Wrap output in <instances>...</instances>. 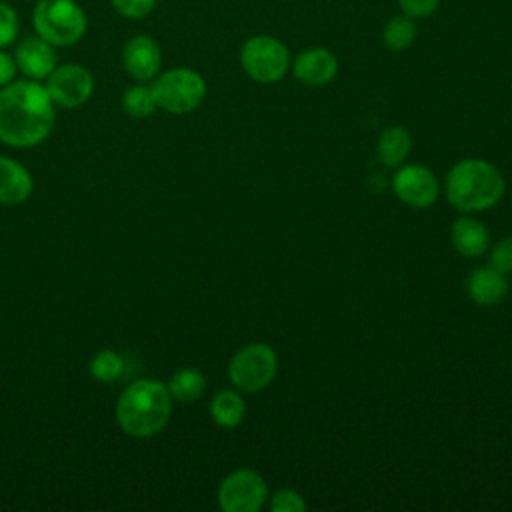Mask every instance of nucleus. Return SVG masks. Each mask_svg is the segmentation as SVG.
Here are the masks:
<instances>
[{
	"mask_svg": "<svg viewBox=\"0 0 512 512\" xmlns=\"http://www.w3.org/2000/svg\"><path fill=\"white\" fill-rule=\"evenodd\" d=\"M122 108H124L126 114H130L134 118H148V116H152L154 110L158 108L152 86H148L146 82H138V84L130 86L122 94Z\"/></svg>",
	"mask_w": 512,
	"mask_h": 512,
	"instance_id": "obj_20",
	"label": "nucleus"
},
{
	"mask_svg": "<svg viewBox=\"0 0 512 512\" xmlns=\"http://www.w3.org/2000/svg\"><path fill=\"white\" fill-rule=\"evenodd\" d=\"M34 30L40 38L56 46H74L88 28L84 8L76 0H38L32 12Z\"/></svg>",
	"mask_w": 512,
	"mask_h": 512,
	"instance_id": "obj_4",
	"label": "nucleus"
},
{
	"mask_svg": "<svg viewBox=\"0 0 512 512\" xmlns=\"http://www.w3.org/2000/svg\"><path fill=\"white\" fill-rule=\"evenodd\" d=\"M54 102L40 80H14L0 88V142L32 148L52 132Z\"/></svg>",
	"mask_w": 512,
	"mask_h": 512,
	"instance_id": "obj_1",
	"label": "nucleus"
},
{
	"mask_svg": "<svg viewBox=\"0 0 512 512\" xmlns=\"http://www.w3.org/2000/svg\"><path fill=\"white\" fill-rule=\"evenodd\" d=\"M240 62L252 80L268 84L280 80L286 74L290 54L280 40L270 36H254L242 46Z\"/></svg>",
	"mask_w": 512,
	"mask_h": 512,
	"instance_id": "obj_7",
	"label": "nucleus"
},
{
	"mask_svg": "<svg viewBox=\"0 0 512 512\" xmlns=\"http://www.w3.org/2000/svg\"><path fill=\"white\" fill-rule=\"evenodd\" d=\"M414 38H416V26L408 16H396L388 20L384 26V44L394 52L408 48L414 42Z\"/></svg>",
	"mask_w": 512,
	"mask_h": 512,
	"instance_id": "obj_22",
	"label": "nucleus"
},
{
	"mask_svg": "<svg viewBox=\"0 0 512 512\" xmlns=\"http://www.w3.org/2000/svg\"><path fill=\"white\" fill-rule=\"evenodd\" d=\"M394 194L412 208H426L436 202L440 186L434 172L422 164H406L392 178Z\"/></svg>",
	"mask_w": 512,
	"mask_h": 512,
	"instance_id": "obj_10",
	"label": "nucleus"
},
{
	"mask_svg": "<svg viewBox=\"0 0 512 512\" xmlns=\"http://www.w3.org/2000/svg\"><path fill=\"white\" fill-rule=\"evenodd\" d=\"M122 64L128 76L138 82H148L160 72L162 50L152 36L136 34L124 44Z\"/></svg>",
	"mask_w": 512,
	"mask_h": 512,
	"instance_id": "obj_11",
	"label": "nucleus"
},
{
	"mask_svg": "<svg viewBox=\"0 0 512 512\" xmlns=\"http://www.w3.org/2000/svg\"><path fill=\"white\" fill-rule=\"evenodd\" d=\"M338 70V62L332 52L324 48H308L296 56L294 76L308 86L328 84Z\"/></svg>",
	"mask_w": 512,
	"mask_h": 512,
	"instance_id": "obj_13",
	"label": "nucleus"
},
{
	"mask_svg": "<svg viewBox=\"0 0 512 512\" xmlns=\"http://www.w3.org/2000/svg\"><path fill=\"white\" fill-rule=\"evenodd\" d=\"M246 404L234 390H220L210 400V416L222 428H234L244 420Z\"/></svg>",
	"mask_w": 512,
	"mask_h": 512,
	"instance_id": "obj_18",
	"label": "nucleus"
},
{
	"mask_svg": "<svg viewBox=\"0 0 512 512\" xmlns=\"http://www.w3.org/2000/svg\"><path fill=\"white\" fill-rule=\"evenodd\" d=\"M402 10L410 16V18H420V16H428L434 12V8L438 6V0H398Z\"/></svg>",
	"mask_w": 512,
	"mask_h": 512,
	"instance_id": "obj_27",
	"label": "nucleus"
},
{
	"mask_svg": "<svg viewBox=\"0 0 512 512\" xmlns=\"http://www.w3.org/2000/svg\"><path fill=\"white\" fill-rule=\"evenodd\" d=\"M16 70H18V66H16L14 56L4 52V50H0V88L10 84V82H14Z\"/></svg>",
	"mask_w": 512,
	"mask_h": 512,
	"instance_id": "obj_28",
	"label": "nucleus"
},
{
	"mask_svg": "<svg viewBox=\"0 0 512 512\" xmlns=\"http://www.w3.org/2000/svg\"><path fill=\"white\" fill-rule=\"evenodd\" d=\"M490 266L502 274L512 272V236L500 240L490 252Z\"/></svg>",
	"mask_w": 512,
	"mask_h": 512,
	"instance_id": "obj_26",
	"label": "nucleus"
},
{
	"mask_svg": "<svg viewBox=\"0 0 512 512\" xmlns=\"http://www.w3.org/2000/svg\"><path fill=\"white\" fill-rule=\"evenodd\" d=\"M168 386L154 378L128 384L116 402V422L132 438H152L164 430L172 414Z\"/></svg>",
	"mask_w": 512,
	"mask_h": 512,
	"instance_id": "obj_2",
	"label": "nucleus"
},
{
	"mask_svg": "<svg viewBox=\"0 0 512 512\" xmlns=\"http://www.w3.org/2000/svg\"><path fill=\"white\" fill-rule=\"evenodd\" d=\"M468 294L480 306H494L508 294L506 274L492 266L478 268L468 278Z\"/></svg>",
	"mask_w": 512,
	"mask_h": 512,
	"instance_id": "obj_16",
	"label": "nucleus"
},
{
	"mask_svg": "<svg viewBox=\"0 0 512 512\" xmlns=\"http://www.w3.org/2000/svg\"><path fill=\"white\" fill-rule=\"evenodd\" d=\"M20 30V20L18 12L12 4L0 2V50L10 46Z\"/></svg>",
	"mask_w": 512,
	"mask_h": 512,
	"instance_id": "obj_23",
	"label": "nucleus"
},
{
	"mask_svg": "<svg viewBox=\"0 0 512 512\" xmlns=\"http://www.w3.org/2000/svg\"><path fill=\"white\" fill-rule=\"evenodd\" d=\"M452 246L466 258L482 256L490 246V232L488 228L470 216L456 220L450 228Z\"/></svg>",
	"mask_w": 512,
	"mask_h": 512,
	"instance_id": "obj_15",
	"label": "nucleus"
},
{
	"mask_svg": "<svg viewBox=\"0 0 512 512\" xmlns=\"http://www.w3.org/2000/svg\"><path fill=\"white\" fill-rule=\"evenodd\" d=\"M34 190V180L30 172L14 158L0 156V204L14 206L24 200Z\"/></svg>",
	"mask_w": 512,
	"mask_h": 512,
	"instance_id": "obj_14",
	"label": "nucleus"
},
{
	"mask_svg": "<svg viewBox=\"0 0 512 512\" xmlns=\"http://www.w3.org/2000/svg\"><path fill=\"white\" fill-rule=\"evenodd\" d=\"M88 370H90L92 378H96L98 382L110 384V382H116V380L122 378V374L126 370V362L118 352L106 348V350H100L98 354L92 356V360L88 364Z\"/></svg>",
	"mask_w": 512,
	"mask_h": 512,
	"instance_id": "obj_21",
	"label": "nucleus"
},
{
	"mask_svg": "<svg viewBox=\"0 0 512 512\" xmlns=\"http://www.w3.org/2000/svg\"><path fill=\"white\" fill-rule=\"evenodd\" d=\"M158 0H110L112 8L130 20H140L144 16H148Z\"/></svg>",
	"mask_w": 512,
	"mask_h": 512,
	"instance_id": "obj_25",
	"label": "nucleus"
},
{
	"mask_svg": "<svg viewBox=\"0 0 512 512\" xmlns=\"http://www.w3.org/2000/svg\"><path fill=\"white\" fill-rule=\"evenodd\" d=\"M172 400L178 402H196L206 390V378L196 368H180L172 374L170 382L166 384Z\"/></svg>",
	"mask_w": 512,
	"mask_h": 512,
	"instance_id": "obj_19",
	"label": "nucleus"
},
{
	"mask_svg": "<svg viewBox=\"0 0 512 512\" xmlns=\"http://www.w3.org/2000/svg\"><path fill=\"white\" fill-rule=\"evenodd\" d=\"M266 496L264 478L248 468L230 472L218 486V504L224 512H258Z\"/></svg>",
	"mask_w": 512,
	"mask_h": 512,
	"instance_id": "obj_8",
	"label": "nucleus"
},
{
	"mask_svg": "<svg viewBox=\"0 0 512 512\" xmlns=\"http://www.w3.org/2000/svg\"><path fill=\"white\" fill-rule=\"evenodd\" d=\"M152 90L158 108L170 114H186L202 104L206 82L190 68H172L154 80Z\"/></svg>",
	"mask_w": 512,
	"mask_h": 512,
	"instance_id": "obj_5",
	"label": "nucleus"
},
{
	"mask_svg": "<svg viewBox=\"0 0 512 512\" xmlns=\"http://www.w3.org/2000/svg\"><path fill=\"white\" fill-rule=\"evenodd\" d=\"M18 70L30 80H46L56 64V50L50 42L36 36H26L14 54Z\"/></svg>",
	"mask_w": 512,
	"mask_h": 512,
	"instance_id": "obj_12",
	"label": "nucleus"
},
{
	"mask_svg": "<svg viewBox=\"0 0 512 512\" xmlns=\"http://www.w3.org/2000/svg\"><path fill=\"white\" fill-rule=\"evenodd\" d=\"M276 370L278 358L270 346L248 344L232 356L228 364V378L244 392H260L274 380Z\"/></svg>",
	"mask_w": 512,
	"mask_h": 512,
	"instance_id": "obj_6",
	"label": "nucleus"
},
{
	"mask_svg": "<svg viewBox=\"0 0 512 512\" xmlns=\"http://www.w3.org/2000/svg\"><path fill=\"white\" fill-rule=\"evenodd\" d=\"M44 86L56 106L78 108L90 100L94 92V76L82 64H62L50 72Z\"/></svg>",
	"mask_w": 512,
	"mask_h": 512,
	"instance_id": "obj_9",
	"label": "nucleus"
},
{
	"mask_svg": "<svg viewBox=\"0 0 512 512\" xmlns=\"http://www.w3.org/2000/svg\"><path fill=\"white\" fill-rule=\"evenodd\" d=\"M410 148H412V140L408 130L402 126H390L380 134L376 144V154L384 166L394 168L406 160V156L410 154Z\"/></svg>",
	"mask_w": 512,
	"mask_h": 512,
	"instance_id": "obj_17",
	"label": "nucleus"
},
{
	"mask_svg": "<svg viewBox=\"0 0 512 512\" xmlns=\"http://www.w3.org/2000/svg\"><path fill=\"white\" fill-rule=\"evenodd\" d=\"M270 510L272 512H304L306 510V502L304 498L290 488H282L276 490L270 498Z\"/></svg>",
	"mask_w": 512,
	"mask_h": 512,
	"instance_id": "obj_24",
	"label": "nucleus"
},
{
	"mask_svg": "<svg viewBox=\"0 0 512 512\" xmlns=\"http://www.w3.org/2000/svg\"><path fill=\"white\" fill-rule=\"evenodd\" d=\"M504 190L506 182L500 170L482 158H464L446 174V198L466 214L492 208L502 200Z\"/></svg>",
	"mask_w": 512,
	"mask_h": 512,
	"instance_id": "obj_3",
	"label": "nucleus"
}]
</instances>
